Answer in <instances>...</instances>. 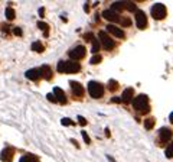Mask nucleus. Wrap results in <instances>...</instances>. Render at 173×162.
Returning a JSON list of instances; mask_svg holds the SVG:
<instances>
[{"instance_id":"nucleus-24","label":"nucleus","mask_w":173,"mask_h":162,"mask_svg":"<svg viewBox=\"0 0 173 162\" xmlns=\"http://www.w3.org/2000/svg\"><path fill=\"white\" fill-rule=\"evenodd\" d=\"M117 88H118V83H117L116 80H110V81H108V90L116 91Z\"/></svg>"},{"instance_id":"nucleus-33","label":"nucleus","mask_w":173,"mask_h":162,"mask_svg":"<svg viewBox=\"0 0 173 162\" xmlns=\"http://www.w3.org/2000/svg\"><path fill=\"white\" fill-rule=\"evenodd\" d=\"M13 34H15L16 36H22V34H23V32H22V29H20V28H15V29H13Z\"/></svg>"},{"instance_id":"nucleus-23","label":"nucleus","mask_w":173,"mask_h":162,"mask_svg":"<svg viewBox=\"0 0 173 162\" xmlns=\"http://www.w3.org/2000/svg\"><path fill=\"white\" fill-rule=\"evenodd\" d=\"M6 18H7V20H13V19L16 18L15 10H13L12 7H7V9H6Z\"/></svg>"},{"instance_id":"nucleus-3","label":"nucleus","mask_w":173,"mask_h":162,"mask_svg":"<svg viewBox=\"0 0 173 162\" xmlns=\"http://www.w3.org/2000/svg\"><path fill=\"white\" fill-rule=\"evenodd\" d=\"M88 93L92 98H101L104 96V87L97 81H91L88 83Z\"/></svg>"},{"instance_id":"nucleus-35","label":"nucleus","mask_w":173,"mask_h":162,"mask_svg":"<svg viewBox=\"0 0 173 162\" xmlns=\"http://www.w3.org/2000/svg\"><path fill=\"white\" fill-rule=\"evenodd\" d=\"M111 101H113V103H121V98H118V97H113Z\"/></svg>"},{"instance_id":"nucleus-21","label":"nucleus","mask_w":173,"mask_h":162,"mask_svg":"<svg viewBox=\"0 0 173 162\" xmlns=\"http://www.w3.org/2000/svg\"><path fill=\"white\" fill-rule=\"evenodd\" d=\"M91 42H92V48H91V51H92L94 54H95V52H98V51H100V44H101V42H100V39H98V38H94Z\"/></svg>"},{"instance_id":"nucleus-27","label":"nucleus","mask_w":173,"mask_h":162,"mask_svg":"<svg viewBox=\"0 0 173 162\" xmlns=\"http://www.w3.org/2000/svg\"><path fill=\"white\" fill-rule=\"evenodd\" d=\"M125 9H127V10H130V12L137 10V7H136V4H134L133 1H125Z\"/></svg>"},{"instance_id":"nucleus-28","label":"nucleus","mask_w":173,"mask_h":162,"mask_svg":"<svg viewBox=\"0 0 173 162\" xmlns=\"http://www.w3.org/2000/svg\"><path fill=\"white\" fill-rule=\"evenodd\" d=\"M46 98H48V100H49V101H51V103H56V101H58V100H56V97H55V94H53V93H51V94H48V96H46Z\"/></svg>"},{"instance_id":"nucleus-16","label":"nucleus","mask_w":173,"mask_h":162,"mask_svg":"<svg viewBox=\"0 0 173 162\" xmlns=\"http://www.w3.org/2000/svg\"><path fill=\"white\" fill-rule=\"evenodd\" d=\"M40 72H42V77H43L45 80H51L52 71H51V67H49V65H42V67H40Z\"/></svg>"},{"instance_id":"nucleus-9","label":"nucleus","mask_w":173,"mask_h":162,"mask_svg":"<svg viewBox=\"0 0 173 162\" xmlns=\"http://www.w3.org/2000/svg\"><path fill=\"white\" fill-rule=\"evenodd\" d=\"M159 135H160V142H162V143L169 142V141L172 139V136H173L172 130H169L167 127H162V129L159 130Z\"/></svg>"},{"instance_id":"nucleus-30","label":"nucleus","mask_w":173,"mask_h":162,"mask_svg":"<svg viewBox=\"0 0 173 162\" xmlns=\"http://www.w3.org/2000/svg\"><path fill=\"white\" fill-rule=\"evenodd\" d=\"M61 123H62V125H65V126H71V125H74V122H71L69 119H62V120H61Z\"/></svg>"},{"instance_id":"nucleus-8","label":"nucleus","mask_w":173,"mask_h":162,"mask_svg":"<svg viewBox=\"0 0 173 162\" xmlns=\"http://www.w3.org/2000/svg\"><path fill=\"white\" fill-rule=\"evenodd\" d=\"M103 18L105 20H108V22H120L121 19L118 16V13L117 12H113L111 9H107V10H104L103 12Z\"/></svg>"},{"instance_id":"nucleus-6","label":"nucleus","mask_w":173,"mask_h":162,"mask_svg":"<svg viewBox=\"0 0 173 162\" xmlns=\"http://www.w3.org/2000/svg\"><path fill=\"white\" fill-rule=\"evenodd\" d=\"M86 54V49L82 46V45H78V46H75L74 49H71L69 51V58L71 59H81V58H84Z\"/></svg>"},{"instance_id":"nucleus-13","label":"nucleus","mask_w":173,"mask_h":162,"mask_svg":"<svg viewBox=\"0 0 173 162\" xmlns=\"http://www.w3.org/2000/svg\"><path fill=\"white\" fill-rule=\"evenodd\" d=\"M133 96H134V88L128 87V88H125V90L123 91V94H121V101H123V103H130L131 98H133Z\"/></svg>"},{"instance_id":"nucleus-19","label":"nucleus","mask_w":173,"mask_h":162,"mask_svg":"<svg viewBox=\"0 0 173 162\" xmlns=\"http://www.w3.org/2000/svg\"><path fill=\"white\" fill-rule=\"evenodd\" d=\"M144 127H146V130H152L155 127V119L153 117H147L144 120Z\"/></svg>"},{"instance_id":"nucleus-10","label":"nucleus","mask_w":173,"mask_h":162,"mask_svg":"<svg viewBox=\"0 0 173 162\" xmlns=\"http://www.w3.org/2000/svg\"><path fill=\"white\" fill-rule=\"evenodd\" d=\"M25 77L26 78H29V80H39L40 77H42V72H40V68H30V70H28V71L25 72Z\"/></svg>"},{"instance_id":"nucleus-1","label":"nucleus","mask_w":173,"mask_h":162,"mask_svg":"<svg viewBox=\"0 0 173 162\" xmlns=\"http://www.w3.org/2000/svg\"><path fill=\"white\" fill-rule=\"evenodd\" d=\"M58 71L67 72V74H75L81 71V65L75 61H59L58 62Z\"/></svg>"},{"instance_id":"nucleus-15","label":"nucleus","mask_w":173,"mask_h":162,"mask_svg":"<svg viewBox=\"0 0 173 162\" xmlns=\"http://www.w3.org/2000/svg\"><path fill=\"white\" fill-rule=\"evenodd\" d=\"M53 94H55L56 100H58L61 104H65V103H67V97H65V93L62 91V88L55 87V88H53Z\"/></svg>"},{"instance_id":"nucleus-5","label":"nucleus","mask_w":173,"mask_h":162,"mask_svg":"<svg viewBox=\"0 0 173 162\" xmlns=\"http://www.w3.org/2000/svg\"><path fill=\"white\" fill-rule=\"evenodd\" d=\"M98 39H100L101 45H103L107 51H111V49H114V46H116V42H114V41H113L110 36L107 35V32L100 31V34H98Z\"/></svg>"},{"instance_id":"nucleus-11","label":"nucleus","mask_w":173,"mask_h":162,"mask_svg":"<svg viewBox=\"0 0 173 162\" xmlns=\"http://www.w3.org/2000/svg\"><path fill=\"white\" fill-rule=\"evenodd\" d=\"M69 84H71V88H72V93H74L75 97H82V96H84V88H82V86H81L79 83H77V81H69Z\"/></svg>"},{"instance_id":"nucleus-36","label":"nucleus","mask_w":173,"mask_h":162,"mask_svg":"<svg viewBox=\"0 0 173 162\" xmlns=\"http://www.w3.org/2000/svg\"><path fill=\"white\" fill-rule=\"evenodd\" d=\"M43 15H45V9H43V7H42V9H39V16H40V18H42V16H43Z\"/></svg>"},{"instance_id":"nucleus-32","label":"nucleus","mask_w":173,"mask_h":162,"mask_svg":"<svg viewBox=\"0 0 173 162\" xmlns=\"http://www.w3.org/2000/svg\"><path fill=\"white\" fill-rule=\"evenodd\" d=\"M81 135H82V138H84V141H85V143H89V142H91V141H89V136L86 135V132H85V130H84V132H82Z\"/></svg>"},{"instance_id":"nucleus-12","label":"nucleus","mask_w":173,"mask_h":162,"mask_svg":"<svg viewBox=\"0 0 173 162\" xmlns=\"http://www.w3.org/2000/svg\"><path fill=\"white\" fill-rule=\"evenodd\" d=\"M13 149L12 148H6V149H3L1 151V153H0V159L3 162H10L12 161V158H13Z\"/></svg>"},{"instance_id":"nucleus-17","label":"nucleus","mask_w":173,"mask_h":162,"mask_svg":"<svg viewBox=\"0 0 173 162\" xmlns=\"http://www.w3.org/2000/svg\"><path fill=\"white\" fill-rule=\"evenodd\" d=\"M125 9V1H116L111 4V10L113 12H118V10H123Z\"/></svg>"},{"instance_id":"nucleus-25","label":"nucleus","mask_w":173,"mask_h":162,"mask_svg":"<svg viewBox=\"0 0 173 162\" xmlns=\"http://www.w3.org/2000/svg\"><path fill=\"white\" fill-rule=\"evenodd\" d=\"M166 156H167V158H173V141L169 143V146L166 148Z\"/></svg>"},{"instance_id":"nucleus-37","label":"nucleus","mask_w":173,"mask_h":162,"mask_svg":"<svg viewBox=\"0 0 173 162\" xmlns=\"http://www.w3.org/2000/svg\"><path fill=\"white\" fill-rule=\"evenodd\" d=\"M169 119H170V122H172V123H173V111H172V113H170V116H169Z\"/></svg>"},{"instance_id":"nucleus-7","label":"nucleus","mask_w":173,"mask_h":162,"mask_svg":"<svg viewBox=\"0 0 173 162\" xmlns=\"http://www.w3.org/2000/svg\"><path fill=\"white\" fill-rule=\"evenodd\" d=\"M136 23H137L138 29H146L147 28V18H146L144 12L137 10V13H136Z\"/></svg>"},{"instance_id":"nucleus-26","label":"nucleus","mask_w":173,"mask_h":162,"mask_svg":"<svg viewBox=\"0 0 173 162\" xmlns=\"http://www.w3.org/2000/svg\"><path fill=\"white\" fill-rule=\"evenodd\" d=\"M101 59H103V56H101V55H94V56L89 59V62H91L92 65H95V64H100V62H101Z\"/></svg>"},{"instance_id":"nucleus-22","label":"nucleus","mask_w":173,"mask_h":162,"mask_svg":"<svg viewBox=\"0 0 173 162\" xmlns=\"http://www.w3.org/2000/svg\"><path fill=\"white\" fill-rule=\"evenodd\" d=\"M32 49H33L35 52H43V45L39 42V41H35L33 44H32Z\"/></svg>"},{"instance_id":"nucleus-20","label":"nucleus","mask_w":173,"mask_h":162,"mask_svg":"<svg viewBox=\"0 0 173 162\" xmlns=\"http://www.w3.org/2000/svg\"><path fill=\"white\" fill-rule=\"evenodd\" d=\"M19 162H39V159H38L35 155H25V156L20 158Z\"/></svg>"},{"instance_id":"nucleus-14","label":"nucleus","mask_w":173,"mask_h":162,"mask_svg":"<svg viewBox=\"0 0 173 162\" xmlns=\"http://www.w3.org/2000/svg\"><path fill=\"white\" fill-rule=\"evenodd\" d=\"M107 32H110L113 36H116V38H124V32H123V29H118L117 26H114V25H107Z\"/></svg>"},{"instance_id":"nucleus-2","label":"nucleus","mask_w":173,"mask_h":162,"mask_svg":"<svg viewBox=\"0 0 173 162\" xmlns=\"http://www.w3.org/2000/svg\"><path fill=\"white\" fill-rule=\"evenodd\" d=\"M133 107L136 108L137 111L140 113H147L150 107H149V98H147V96H144V94H140L137 96L134 100H133Z\"/></svg>"},{"instance_id":"nucleus-4","label":"nucleus","mask_w":173,"mask_h":162,"mask_svg":"<svg viewBox=\"0 0 173 162\" xmlns=\"http://www.w3.org/2000/svg\"><path fill=\"white\" fill-rule=\"evenodd\" d=\"M150 12H152L153 19H156V20H162V19H164L166 18V13H167L166 6L162 4V3H156V4H153Z\"/></svg>"},{"instance_id":"nucleus-31","label":"nucleus","mask_w":173,"mask_h":162,"mask_svg":"<svg viewBox=\"0 0 173 162\" xmlns=\"http://www.w3.org/2000/svg\"><path fill=\"white\" fill-rule=\"evenodd\" d=\"M78 122H79V125H81V126H85V125H86V120L82 117V116H78Z\"/></svg>"},{"instance_id":"nucleus-29","label":"nucleus","mask_w":173,"mask_h":162,"mask_svg":"<svg viewBox=\"0 0 173 162\" xmlns=\"http://www.w3.org/2000/svg\"><path fill=\"white\" fill-rule=\"evenodd\" d=\"M121 23L124 25V26H131V20L128 18H124L123 20H121Z\"/></svg>"},{"instance_id":"nucleus-34","label":"nucleus","mask_w":173,"mask_h":162,"mask_svg":"<svg viewBox=\"0 0 173 162\" xmlns=\"http://www.w3.org/2000/svg\"><path fill=\"white\" fill-rule=\"evenodd\" d=\"M84 39H85V41H92V39H94V38H92V34H86Z\"/></svg>"},{"instance_id":"nucleus-18","label":"nucleus","mask_w":173,"mask_h":162,"mask_svg":"<svg viewBox=\"0 0 173 162\" xmlns=\"http://www.w3.org/2000/svg\"><path fill=\"white\" fill-rule=\"evenodd\" d=\"M38 28L40 29V31H43V35L45 36H49V26H48V23H45V22H38Z\"/></svg>"}]
</instances>
